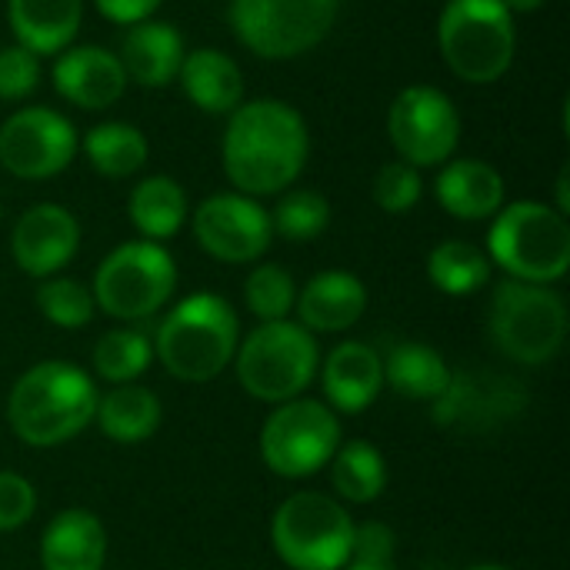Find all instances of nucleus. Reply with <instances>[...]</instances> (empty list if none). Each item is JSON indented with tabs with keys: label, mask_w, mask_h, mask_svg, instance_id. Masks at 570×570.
<instances>
[{
	"label": "nucleus",
	"mask_w": 570,
	"mask_h": 570,
	"mask_svg": "<svg viewBox=\"0 0 570 570\" xmlns=\"http://www.w3.org/2000/svg\"><path fill=\"white\" fill-rule=\"evenodd\" d=\"M428 277L448 297H471L491 281V261L471 240H444L428 254Z\"/></svg>",
	"instance_id": "nucleus-29"
},
{
	"label": "nucleus",
	"mask_w": 570,
	"mask_h": 570,
	"mask_svg": "<svg viewBox=\"0 0 570 570\" xmlns=\"http://www.w3.org/2000/svg\"><path fill=\"white\" fill-rule=\"evenodd\" d=\"M337 448H341L337 414L311 397H294L277 404L261 428V458L277 478L287 481H301L324 471Z\"/></svg>",
	"instance_id": "nucleus-11"
},
{
	"label": "nucleus",
	"mask_w": 570,
	"mask_h": 570,
	"mask_svg": "<svg viewBox=\"0 0 570 570\" xmlns=\"http://www.w3.org/2000/svg\"><path fill=\"white\" fill-rule=\"evenodd\" d=\"M421 190H424V180L417 167L404 160L384 164L374 177V204L387 214H407L421 200Z\"/></svg>",
	"instance_id": "nucleus-34"
},
{
	"label": "nucleus",
	"mask_w": 570,
	"mask_h": 570,
	"mask_svg": "<svg viewBox=\"0 0 570 570\" xmlns=\"http://www.w3.org/2000/svg\"><path fill=\"white\" fill-rule=\"evenodd\" d=\"M117 60L127 80L140 87H167L170 80H177L184 63V37L174 23L164 20L130 23L120 40Z\"/></svg>",
	"instance_id": "nucleus-19"
},
{
	"label": "nucleus",
	"mask_w": 570,
	"mask_h": 570,
	"mask_svg": "<svg viewBox=\"0 0 570 570\" xmlns=\"http://www.w3.org/2000/svg\"><path fill=\"white\" fill-rule=\"evenodd\" d=\"M177 287V264L164 244L127 240L114 247L94 274V304L124 324L147 321L164 311Z\"/></svg>",
	"instance_id": "nucleus-9"
},
{
	"label": "nucleus",
	"mask_w": 570,
	"mask_h": 570,
	"mask_svg": "<svg viewBox=\"0 0 570 570\" xmlns=\"http://www.w3.org/2000/svg\"><path fill=\"white\" fill-rule=\"evenodd\" d=\"M438 47L464 83H494L514 63V13L501 0H448L438 20Z\"/></svg>",
	"instance_id": "nucleus-7"
},
{
	"label": "nucleus",
	"mask_w": 570,
	"mask_h": 570,
	"mask_svg": "<svg viewBox=\"0 0 570 570\" xmlns=\"http://www.w3.org/2000/svg\"><path fill=\"white\" fill-rule=\"evenodd\" d=\"M331 224V204L324 194L317 190H287L274 214H271V227L274 234H281L284 240H294V244H304V240H314L327 230Z\"/></svg>",
	"instance_id": "nucleus-31"
},
{
	"label": "nucleus",
	"mask_w": 570,
	"mask_h": 570,
	"mask_svg": "<svg viewBox=\"0 0 570 570\" xmlns=\"http://www.w3.org/2000/svg\"><path fill=\"white\" fill-rule=\"evenodd\" d=\"M107 564V531L97 514L83 508L60 511L40 538L43 570H104Z\"/></svg>",
	"instance_id": "nucleus-21"
},
{
	"label": "nucleus",
	"mask_w": 570,
	"mask_h": 570,
	"mask_svg": "<svg viewBox=\"0 0 570 570\" xmlns=\"http://www.w3.org/2000/svg\"><path fill=\"white\" fill-rule=\"evenodd\" d=\"M150 341L154 361H160L170 377L184 384H207L234 364L240 321L224 297L200 291L174 304Z\"/></svg>",
	"instance_id": "nucleus-3"
},
{
	"label": "nucleus",
	"mask_w": 570,
	"mask_h": 570,
	"mask_svg": "<svg viewBox=\"0 0 570 570\" xmlns=\"http://www.w3.org/2000/svg\"><path fill=\"white\" fill-rule=\"evenodd\" d=\"M321 367V347L317 337L294 324V321H267L254 327L234 354V371L240 387L264 401V404H284L301 397Z\"/></svg>",
	"instance_id": "nucleus-5"
},
{
	"label": "nucleus",
	"mask_w": 570,
	"mask_h": 570,
	"mask_svg": "<svg viewBox=\"0 0 570 570\" xmlns=\"http://www.w3.org/2000/svg\"><path fill=\"white\" fill-rule=\"evenodd\" d=\"M488 261L528 284H558L570 267V224L548 204L518 200L494 214Z\"/></svg>",
	"instance_id": "nucleus-4"
},
{
	"label": "nucleus",
	"mask_w": 570,
	"mask_h": 570,
	"mask_svg": "<svg viewBox=\"0 0 570 570\" xmlns=\"http://www.w3.org/2000/svg\"><path fill=\"white\" fill-rule=\"evenodd\" d=\"M294 301H297V284L291 271H284L281 264H261L244 281V304L261 324L287 321V314L294 311Z\"/></svg>",
	"instance_id": "nucleus-33"
},
{
	"label": "nucleus",
	"mask_w": 570,
	"mask_h": 570,
	"mask_svg": "<svg viewBox=\"0 0 570 570\" xmlns=\"http://www.w3.org/2000/svg\"><path fill=\"white\" fill-rule=\"evenodd\" d=\"M294 311L311 334H341L364 317L367 287L351 271H321L297 291Z\"/></svg>",
	"instance_id": "nucleus-18"
},
{
	"label": "nucleus",
	"mask_w": 570,
	"mask_h": 570,
	"mask_svg": "<svg viewBox=\"0 0 570 570\" xmlns=\"http://www.w3.org/2000/svg\"><path fill=\"white\" fill-rule=\"evenodd\" d=\"M177 80L187 100L204 114H234L244 104V73L234 57L217 47L184 53Z\"/></svg>",
	"instance_id": "nucleus-23"
},
{
	"label": "nucleus",
	"mask_w": 570,
	"mask_h": 570,
	"mask_svg": "<svg viewBox=\"0 0 570 570\" xmlns=\"http://www.w3.org/2000/svg\"><path fill=\"white\" fill-rule=\"evenodd\" d=\"M331 488L347 504H374L387 491V461L371 441H347L331 458Z\"/></svg>",
	"instance_id": "nucleus-27"
},
{
	"label": "nucleus",
	"mask_w": 570,
	"mask_h": 570,
	"mask_svg": "<svg viewBox=\"0 0 570 570\" xmlns=\"http://www.w3.org/2000/svg\"><path fill=\"white\" fill-rule=\"evenodd\" d=\"M37 301V311L53 324V327H63V331H80L94 321V294L87 284L73 281V277H43V284L37 287L33 294Z\"/></svg>",
	"instance_id": "nucleus-32"
},
{
	"label": "nucleus",
	"mask_w": 570,
	"mask_h": 570,
	"mask_svg": "<svg viewBox=\"0 0 570 570\" xmlns=\"http://www.w3.org/2000/svg\"><path fill=\"white\" fill-rule=\"evenodd\" d=\"M97 428L114 444H144L157 434L164 421L160 397L140 384H114L107 394H97Z\"/></svg>",
	"instance_id": "nucleus-24"
},
{
	"label": "nucleus",
	"mask_w": 570,
	"mask_h": 570,
	"mask_svg": "<svg viewBox=\"0 0 570 570\" xmlns=\"http://www.w3.org/2000/svg\"><path fill=\"white\" fill-rule=\"evenodd\" d=\"M80 247V224L60 204H33L27 207L10 234L13 261L30 277L60 274Z\"/></svg>",
	"instance_id": "nucleus-15"
},
{
	"label": "nucleus",
	"mask_w": 570,
	"mask_h": 570,
	"mask_svg": "<svg viewBox=\"0 0 570 570\" xmlns=\"http://www.w3.org/2000/svg\"><path fill=\"white\" fill-rule=\"evenodd\" d=\"M344 570H397L394 561H347Z\"/></svg>",
	"instance_id": "nucleus-40"
},
{
	"label": "nucleus",
	"mask_w": 570,
	"mask_h": 570,
	"mask_svg": "<svg viewBox=\"0 0 570 570\" xmlns=\"http://www.w3.org/2000/svg\"><path fill=\"white\" fill-rule=\"evenodd\" d=\"M317 374H321V387H324L331 411H341V414L367 411L384 391V361L364 341L337 344L321 361Z\"/></svg>",
	"instance_id": "nucleus-17"
},
{
	"label": "nucleus",
	"mask_w": 570,
	"mask_h": 570,
	"mask_svg": "<svg viewBox=\"0 0 570 570\" xmlns=\"http://www.w3.org/2000/svg\"><path fill=\"white\" fill-rule=\"evenodd\" d=\"M83 154L100 177L124 180V177H134L137 170H144V164L150 157V144L134 124L107 120V124L90 127V134L83 137Z\"/></svg>",
	"instance_id": "nucleus-28"
},
{
	"label": "nucleus",
	"mask_w": 570,
	"mask_h": 570,
	"mask_svg": "<svg viewBox=\"0 0 570 570\" xmlns=\"http://www.w3.org/2000/svg\"><path fill=\"white\" fill-rule=\"evenodd\" d=\"M73 124L50 107H20L0 124V167L20 180H47L77 157Z\"/></svg>",
	"instance_id": "nucleus-13"
},
{
	"label": "nucleus",
	"mask_w": 570,
	"mask_h": 570,
	"mask_svg": "<svg viewBox=\"0 0 570 570\" xmlns=\"http://www.w3.org/2000/svg\"><path fill=\"white\" fill-rule=\"evenodd\" d=\"M7 20L23 50L57 57L80 30L83 0H7Z\"/></svg>",
	"instance_id": "nucleus-22"
},
{
	"label": "nucleus",
	"mask_w": 570,
	"mask_h": 570,
	"mask_svg": "<svg viewBox=\"0 0 570 570\" xmlns=\"http://www.w3.org/2000/svg\"><path fill=\"white\" fill-rule=\"evenodd\" d=\"M488 331L504 357L528 367L548 364L558 357L568 337L564 297L548 284H528L508 277L494 287Z\"/></svg>",
	"instance_id": "nucleus-6"
},
{
	"label": "nucleus",
	"mask_w": 570,
	"mask_h": 570,
	"mask_svg": "<svg viewBox=\"0 0 570 570\" xmlns=\"http://www.w3.org/2000/svg\"><path fill=\"white\" fill-rule=\"evenodd\" d=\"M94 374L107 384H137L154 364V341L140 327H117L94 344Z\"/></svg>",
	"instance_id": "nucleus-30"
},
{
	"label": "nucleus",
	"mask_w": 570,
	"mask_h": 570,
	"mask_svg": "<svg viewBox=\"0 0 570 570\" xmlns=\"http://www.w3.org/2000/svg\"><path fill=\"white\" fill-rule=\"evenodd\" d=\"M94 3L110 23H124V27L150 20V13L160 7V0H94Z\"/></svg>",
	"instance_id": "nucleus-38"
},
{
	"label": "nucleus",
	"mask_w": 570,
	"mask_h": 570,
	"mask_svg": "<svg viewBox=\"0 0 570 570\" xmlns=\"http://www.w3.org/2000/svg\"><path fill=\"white\" fill-rule=\"evenodd\" d=\"M397 554V538L387 524L367 521L354 524V541H351V561H394Z\"/></svg>",
	"instance_id": "nucleus-37"
},
{
	"label": "nucleus",
	"mask_w": 570,
	"mask_h": 570,
	"mask_svg": "<svg viewBox=\"0 0 570 570\" xmlns=\"http://www.w3.org/2000/svg\"><path fill=\"white\" fill-rule=\"evenodd\" d=\"M224 174L247 197H271L287 190L311 154L304 117L274 97L240 104L224 130Z\"/></svg>",
	"instance_id": "nucleus-1"
},
{
	"label": "nucleus",
	"mask_w": 570,
	"mask_h": 570,
	"mask_svg": "<svg viewBox=\"0 0 570 570\" xmlns=\"http://www.w3.org/2000/svg\"><path fill=\"white\" fill-rule=\"evenodd\" d=\"M97 414V387L87 371L67 361H43L23 371L7 397V421L30 448H60L83 434Z\"/></svg>",
	"instance_id": "nucleus-2"
},
{
	"label": "nucleus",
	"mask_w": 570,
	"mask_h": 570,
	"mask_svg": "<svg viewBox=\"0 0 570 570\" xmlns=\"http://www.w3.org/2000/svg\"><path fill=\"white\" fill-rule=\"evenodd\" d=\"M468 570H514V568H504V564H474V568Z\"/></svg>",
	"instance_id": "nucleus-41"
},
{
	"label": "nucleus",
	"mask_w": 570,
	"mask_h": 570,
	"mask_svg": "<svg viewBox=\"0 0 570 570\" xmlns=\"http://www.w3.org/2000/svg\"><path fill=\"white\" fill-rule=\"evenodd\" d=\"M387 134L394 150L411 167L448 164L461 140V114L454 100L428 83L404 87L387 114Z\"/></svg>",
	"instance_id": "nucleus-12"
},
{
	"label": "nucleus",
	"mask_w": 570,
	"mask_h": 570,
	"mask_svg": "<svg viewBox=\"0 0 570 570\" xmlns=\"http://www.w3.org/2000/svg\"><path fill=\"white\" fill-rule=\"evenodd\" d=\"M434 194L458 220H491L504 207V177L478 157H458L438 174Z\"/></svg>",
	"instance_id": "nucleus-20"
},
{
	"label": "nucleus",
	"mask_w": 570,
	"mask_h": 570,
	"mask_svg": "<svg viewBox=\"0 0 570 570\" xmlns=\"http://www.w3.org/2000/svg\"><path fill=\"white\" fill-rule=\"evenodd\" d=\"M127 214H130V224L137 227L140 240H167L174 237L190 207H187V194L184 187L174 180V177H164V174H154V177H144L134 190H130V200H127Z\"/></svg>",
	"instance_id": "nucleus-26"
},
{
	"label": "nucleus",
	"mask_w": 570,
	"mask_h": 570,
	"mask_svg": "<svg viewBox=\"0 0 570 570\" xmlns=\"http://www.w3.org/2000/svg\"><path fill=\"white\" fill-rule=\"evenodd\" d=\"M381 361H384V384L411 401H438L454 377L441 351L417 341L394 344Z\"/></svg>",
	"instance_id": "nucleus-25"
},
{
	"label": "nucleus",
	"mask_w": 570,
	"mask_h": 570,
	"mask_svg": "<svg viewBox=\"0 0 570 570\" xmlns=\"http://www.w3.org/2000/svg\"><path fill=\"white\" fill-rule=\"evenodd\" d=\"M354 518L327 494H291L271 518L274 554L291 570H344L351 561Z\"/></svg>",
	"instance_id": "nucleus-8"
},
{
	"label": "nucleus",
	"mask_w": 570,
	"mask_h": 570,
	"mask_svg": "<svg viewBox=\"0 0 570 570\" xmlns=\"http://www.w3.org/2000/svg\"><path fill=\"white\" fill-rule=\"evenodd\" d=\"M37 511V491L23 474L0 471V534L23 528Z\"/></svg>",
	"instance_id": "nucleus-36"
},
{
	"label": "nucleus",
	"mask_w": 570,
	"mask_h": 570,
	"mask_svg": "<svg viewBox=\"0 0 570 570\" xmlns=\"http://www.w3.org/2000/svg\"><path fill=\"white\" fill-rule=\"evenodd\" d=\"M40 87V57L20 43L0 47V100H27Z\"/></svg>",
	"instance_id": "nucleus-35"
},
{
	"label": "nucleus",
	"mask_w": 570,
	"mask_h": 570,
	"mask_svg": "<svg viewBox=\"0 0 570 570\" xmlns=\"http://www.w3.org/2000/svg\"><path fill=\"white\" fill-rule=\"evenodd\" d=\"M194 237L214 261L250 264L274 240L271 214L247 194H214L194 210Z\"/></svg>",
	"instance_id": "nucleus-14"
},
{
	"label": "nucleus",
	"mask_w": 570,
	"mask_h": 570,
	"mask_svg": "<svg viewBox=\"0 0 570 570\" xmlns=\"http://www.w3.org/2000/svg\"><path fill=\"white\" fill-rule=\"evenodd\" d=\"M50 77H53V90L80 110H107L127 90V73L117 53L97 43L60 50Z\"/></svg>",
	"instance_id": "nucleus-16"
},
{
	"label": "nucleus",
	"mask_w": 570,
	"mask_h": 570,
	"mask_svg": "<svg viewBox=\"0 0 570 570\" xmlns=\"http://www.w3.org/2000/svg\"><path fill=\"white\" fill-rule=\"evenodd\" d=\"M337 10L341 0H230V27L250 53L291 60L331 33Z\"/></svg>",
	"instance_id": "nucleus-10"
},
{
	"label": "nucleus",
	"mask_w": 570,
	"mask_h": 570,
	"mask_svg": "<svg viewBox=\"0 0 570 570\" xmlns=\"http://www.w3.org/2000/svg\"><path fill=\"white\" fill-rule=\"evenodd\" d=\"M511 13H531V10H541L548 0H501Z\"/></svg>",
	"instance_id": "nucleus-39"
}]
</instances>
